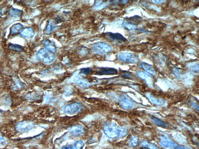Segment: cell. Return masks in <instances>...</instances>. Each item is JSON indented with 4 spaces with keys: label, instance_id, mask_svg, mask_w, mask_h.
<instances>
[{
    "label": "cell",
    "instance_id": "6da1fadb",
    "mask_svg": "<svg viewBox=\"0 0 199 149\" xmlns=\"http://www.w3.org/2000/svg\"><path fill=\"white\" fill-rule=\"evenodd\" d=\"M103 131L108 137L114 139L118 137L119 128L114 123L108 122L103 125Z\"/></svg>",
    "mask_w": 199,
    "mask_h": 149
},
{
    "label": "cell",
    "instance_id": "7a4b0ae2",
    "mask_svg": "<svg viewBox=\"0 0 199 149\" xmlns=\"http://www.w3.org/2000/svg\"><path fill=\"white\" fill-rule=\"evenodd\" d=\"M38 60L45 63H49L52 62L55 59L54 53L51 50L44 48L41 49L37 55Z\"/></svg>",
    "mask_w": 199,
    "mask_h": 149
},
{
    "label": "cell",
    "instance_id": "3957f363",
    "mask_svg": "<svg viewBox=\"0 0 199 149\" xmlns=\"http://www.w3.org/2000/svg\"><path fill=\"white\" fill-rule=\"evenodd\" d=\"M91 48L93 52L100 55L107 54L113 50L109 45L104 42H98L94 44L91 46Z\"/></svg>",
    "mask_w": 199,
    "mask_h": 149
},
{
    "label": "cell",
    "instance_id": "277c9868",
    "mask_svg": "<svg viewBox=\"0 0 199 149\" xmlns=\"http://www.w3.org/2000/svg\"><path fill=\"white\" fill-rule=\"evenodd\" d=\"M119 60L126 63H137L139 61V58L137 54L133 53L122 52L118 55Z\"/></svg>",
    "mask_w": 199,
    "mask_h": 149
},
{
    "label": "cell",
    "instance_id": "5b68a950",
    "mask_svg": "<svg viewBox=\"0 0 199 149\" xmlns=\"http://www.w3.org/2000/svg\"><path fill=\"white\" fill-rule=\"evenodd\" d=\"M34 124L32 121H22L16 124L15 129L18 132L23 133L31 130L34 128Z\"/></svg>",
    "mask_w": 199,
    "mask_h": 149
},
{
    "label": "cell",
    "instance_id": "8992f818",
    "mask_svg": "<svg viewBox=\"0 0 199 149\" xmlns=\"http://www.w3.org/2000/svg\"><path fill=\"white\" fill-rule=\"evenodd\" d=\"M82 109V105L80 103L75 102L66 105L64 108L63 111L66 114L73 115L80 113Z\"/></svg>",
    "mask_w": 199,
    "mask_h": 149
},
{
    "label": "cell",
    "instance_id": "52a82bcc",
    "mask_svg": "<svg viewBox=\"0 0 199 149\" xmlns=\"http://www.w3.org/2000/svg\"><path fill=\"white\" fill-rule=\"evenodd\" d=\"M105 36L107 39L116 43L122 44L127 41V39L121 34L118 33L106 32L105 34Z\"/></svg>",
    "mask_w": 199,
    "mask_h": 149
},
{
    "label": "cell",
    "instance_id": "ba28073f",
    "mask_svg": "<svg viewBox=\"0 0 199 149\" xmlns=\"http://www.w3.org/2000/svg\"><path fill=\"white\" fill-rule=\"evenodd\" d=\"M120 103L121 107L126 110L132 109L134 105V102L132 99L125 94L121 97Z\"/></svg>",
    "mask_w": 199,
    "mask_h": 149
},
{
    "label": "cell",
    "instance_id": "9c48e42d",
    "mask_svg": "<svg viewBox=\"0 0 199 149\" xmlns=\"http://www.w3.org/2000/svg\"><path fill=\"white\" fill-rule=\"evenodd\" d=\"M118 73V70L114 68L101 67L98 68L95 74L99 76L116 75Z\"/></svg>",
    "mask_w": 199,
    "mask_h": 149
},
{
    "label": "cell",
    "instance_id": "30bf717a",
    "mask_svg": "<svg viewBox=\"0 0 199 149\" xmlns=\"http://www.w3.org/2000/svg\"><path fill=\"white\" fill-rule=\"evenodd\" d=\"M69 131L73 136H82L85 133L84 128L81 125L73 126L69 128Z\"/></svg>",
    "mask_w": 199,
    "mask_h": 149
},
{
    "label": "cell",
    "instance_id": "8fae6325",
    "mask_svg": "<svg viewBox=\"0 0 199 149\" xmlns=\"http://www.w3.org/2000/svg\"><path fill=\"white\" fill-rule=\"evenodd\" d=\"M159 143L162 147L167 148H174L177 146L175 142L167 138H162Z\"/></svg>",
    "mask_w": 199,
    "mask_h": 149
},
{
    "label": "cell",
    "instance_id": "7c38bea8",
    "mask_svg": "<svg viewBox=\"0 0 199 149\" xmlns=\"http://www.w3.org/2000/svg\"><path fill=\"white\" fill-rule=\"evenodd\" d=\"M139 66L140 68L144 70L146 73L153 76H156V72L155 68L150 64L145 62H142L140 64Z\"/></svg>",
    "mask_w": 199,
    "mask_h": 149
},
{
    "label": "cell",
    "instance_id": "4fadbf2b",
    "mask_svg": "<svg viewBox=\"0 0 199 149\" xmlns=\"http://www.w3.org/2000/svg\"><path fill=\"white\" fill-rule=\"evenodd\" d=\"M145 96L149 100L150 102L151 103L157 105H162L165 103V101L164 99H161V98H156L150 93H146Z\"/></svg>",
    "mask_w": 199,
    "mask_h": 149
},
{
    "label": "cell",
    "instance_id": "5bb4252c",
    "mask_svg": "<svg viewBox=\"0 0 199 149\" xmlns=\"http://www.w3.org/2000/svg\"><path fill=\"white\" fill-rule=\"evenodd\" d=\"M21 36L26 38H31L34 35V31L31 27H26L22 28L20 32Z\"/></svg>",
    "mask_w": 199,
    "mask_h": 149
},
{
    "label": "cell",
    "instance_id": "9a60e30c",
    "mask_svg": "<svg viewBox=\"0 0 199 149\" xmlns=\"http://www.w3.org/2000/svg\"><path fill=\"white\" fill-rule=\"evenodd\" d=\"M73 81L76 84L80 85L83 87H88L91 85V84L86 79H83V78L79 76H75Z\"/></svg>",
    "mask_w": 199,
    "mask_h": 149
},
{
    "label": "cell",
    "instance_id": "2e32d148",
    "mask_svg": "<svg viewBox=\"0 0 199 149\" xmlns=\"http://www.w3.org/2000/svg\"><path fill=\"white\" fill-rule=\"evenodd\" d=\"M173 73L179 80H184L186 78V72L183 70L178 68H175L173 70Z\"/></svg>",
    "mask_w": 199,
    "mask_h": 149
},
{
    "label": "cell",
    "instance_id": "e0dca14e",
    "mask_svg": "<svg viewBox=\"0 0 199 149\" xmlns=\"http://www.w3.org/2000/svg\"><path fill=\"white\" fill-rule=\"evenodd\" d=\"M24 28V27L22 24L20 23H17V24H14L10 28V35H14L20 33L21 30Z\"/></svg>",
    "mask_w": 199,
    "mask_h": 149
},
{
    "label": "cell",
    "instance_id": "ac0fdd59",
    "mask_svg": "<svg viewBox=\"0 0 199 149\" xmlns=\"http://www.w3.org/2000/svg\"><path fill=\"white\" fill-rule=\"evenodd\" d=\"M46 48L51 50L52 52L54 53L57 51V47L55 44L52 41L50 40H45L43 42Z\"/></svg>",
    "mask_w": 199,
    "mask_h": 149
},
{
    "label": "cell",
    "instance_id": "d6986e66",
    "mask_svg": "<svg viewBox=\"0 0 199 149\" xmlns=\"http://www.w3.org/2000/svg\"><path fill=\"white\" fill-rule=\"evenodd\" d=\"M151 120L158 126L163 128H166L168 126V125L167 123L161 120L160 119L157 118L153 116H151Z\"/></svg>",
    "mask_w": 199,
    "mask_h": 149
},
{
    "label": "cell",
    "instance_id": "ffe728a7",
    "mask_svg": "<svg viewBox=\"0 0 199 149\" xmlns=\"http://www.w3.org/2000/svg\"><path fill=\"white\" fill-rule=\"evenodd\" d=\"M9 15L13 18L20 17L23 14L22 11L14 8H11L9 10Z\"/></svg>",
    "mask_w": 199,
    "mask_h": 149
},
{
    "label": "cell",
    "instance_id": "44dd1931",
    "mask_svg": "<svg viewBox=\"0 0 199 149\" xmlns=\"http://www.w3.org/2000/svg\"><path fill=\"white\" fill-rule=\"evenodd\" d=\"M187 67L193 73H199V64L196 62L188 63L186 65Z\"/></svg>",
    "mask_w": 199,
    "mask_h": 149
},
{
    "label": "cell",
    "instance_id": "7402d4cb",
    "mask_svg": "<svg viewBox=\"0 0 199 149\" xmlns=\"http://www.w3.org/2000/svg\"><path fill=\"white\" fill-rule=\"evenodd\" d=\"M140 147L144 148L149 149H159L158 147L156 144L153 143H150L148 141L144 140L140 142Z\"/></svg>",
    "mask_w": 199,
    "mask_h": 149
},
{
    "label": "cell",
    "instance_id": "603a6c76",
    "mask_svg": "<svg viewBox=\"0 0 199 149\" xmlns=\"http://www.w3.org/2000/svg\"><path fill=\"white\" fill-rule=\"evenodd\" d=\"M57 26L56 25L54 21L52 20H50L49 21L48 24L46 26L44 32V34L49 35L51 34L54 30L56 28Z\"/></svg>",
    "mask_w": 199,
    "mask_h": 149
},
{
    "label": "cell",
    "instance_id": "cb8c5ba5",
    "mask_svg": "<svg viewBox=\"0 0 199 149\" xmlns=\"http://www.w3.org/2000/svg\"><path fill=\"white\" fill-rule=\"evenodd\" d=\"M8 47L10 50L18 52H21L24 50V48L23 46L13 44L9 43L8 45Z\"/></svg>",
    "mask_w": 199,
    "mask_h": 149
},
{
    "label": "cell",
    "instance_id": "d4e9b609",
    "mask_svg": "<svg viewBox=\"0 0 199 149\" xmlns=\"http://www.w3.org/2000/svg\"><path fill=\"white\" fill-rule=\"evenodd\" d=\"M122 27L128 30H134L136 29L137 28V26L134 24H132V23L128 22L126 21H124L122 24Z\"/></svg>",
    "mask_w": 199,
    "mask_h": 149
},
{
    "label": "cell",
    "instance_id": "484cf974",
    "mask_svg": "<svg viewBox=\"0 0 199 149\" xmlns=\"http://www.w3.org/2000/svg\"><path fill=\"white\" fill-rule=\"evenodd\" d=\"M139 142V138L135 135H133L131 137L129 140V144L132 147L137 146Z\"/></svg>",
    "mask_w": 199,
    "mask_h": 149
},
{
    "label": "cell",
    "instance_id": "4316f807",
    "mask_svg": "<svg viewBox=\"0 0 199 149\" xmlns=\"http://www.w3.org/2000/svg\"><path fill=\"white\" fill-rule=\"evenodd\" d=\"M137 76L138 77H139L140 79H142V80H145L146 79L148 78L149 77L150 75L146 73V72H138L137 73Z\"/></svg>",
    "mask_w": 199,
    "mask_h": 149
},
{
    "label": "cell",
    "instance_id": "83f0119b",
    "mask_svg": "<svg viewBox=\"0 0 199 149\" xmlns=\"http://www.w3.org/2000/svg\"><path fill=\"white\" fill-rule=\"evenodd\" d=\"M128 133V130L125 127L119 128V134L118 137L119 138H122L126 136Z\"/></svg>",
    "mask_w": 199,
    "mask_h": 149
},
{
    "label": "cell",
    "instance_id": "f1b7e54d",
    "mask_svg": "<svg viewBox=\"0 0 199 149\" xmlns=\"http://www.w3.org/2000/svg\"><path fill=\"white\" fill-rule=\"evenodd\" d=\"M92 70L90 68H83L80 69V72L82 74L87 75L89 74L92 72Z\"/></svg>",
    "mask_w": 199,
    "mask_h": 149
},
{
    "label": "cell",
    "instance_id": "f546056e",
    "mask_svg": "<svg viewBox=\"0 0 199 149\" xmlns=\"http://www.w3.org/2000/svg\"><path fill=\"white\" fill-rule=\"evenodd\" d=\"M121 76L124 78L131 79L133 78V75L131 73L128 72L123 71L121 73Z\"/></svg>",
    "mask_w": 199,
    "mask_h": 149
},
{
    "label": "cell",
    "instance_id": "4dcf8cb0",
    "mask_svg": "<svg viewBox=\"0 0 199 149\" xmlns=\"http://www.w3.org/2000/svg\"><path fill=\"white\" fill-rule=\"evenodd\" d=\"M84 143L82 141H79L76 142L75 146L76 149H83L84 147Z\"/></svg>",
    "mask_w": 199,
    "mask_h": 149
},
{
    "label": "cell",
    "instance_id": "1f68e13d",
    "mask_svg": "<svg viewBox=\"0 0 199 149\" xmlns=\"http://www.w3.org/2000/svg\"><path fill=\"white\" fill-rule=\"evenodd\" d=\"M6 144V141L0 132V147H4Z\"/></svg>",
    "mask_w": 199,
    "mask_h": 149
},
{
    "label": "cell",
    "instance_id": "d6a6232c",
    "mask_svg": "<svg viewBox=\"0 0 199 149\" xmlns=\"http://www.w3.org/2000/svg\"><path fill=\"white\" fill-rule=\"evenodd\" d=\"M62 149H74V147L71 145H67L63 146Z\"/></svg>",
    "mask_w": 199,
    "mask_h": 149
},
{
    "label": "cell",
    "instance_id": "836d02e7",
    "mask_svg": "<svg viewBox=\"0 0 199 149\" xmlns=\"http://www.w3.org/2000/svg\"><path fill=\"white\" fill-rule=\"evenodd\" d=\"M152 2L155 3L161 4L165 2L166 1L164 0H155V1H152Z\"/></svg>",
    "mask_w": 199,
    "mask_h": 149
},
{
    "label": "cell",
    "instance_id": "e575fe53",
    "mask_svg": "<svg viewBox=\"0 0 199 149\" xmlns=\"http://www.w3.org/2000/svg\"><path fill=\"white\" fill-rule=\"evenodd\" d=\"M191 104H192V106H193V107L195 108V109H197V111H198L199 106H198V105H197V104L195 103V102H192Z\"/></svg>",
    "mask_w": 199,
    "mask_h": 149
},
{
    "label": "cell",
    "instance_id": "d590c367",
    "mask_svg": "<svg viewBox=\"0 0 199 149\" xmlns=\"http://www.w3.org/2000/svg\"><path fill=\"white\" fill-rule=\"evenodd\" d=\"M176 149H190L186 147H182V146H178Z\"/></svg>",
    "mask_w": 199,
    "mask_h": 149
},
{
    "label": "cell",
    "instance_id": "8d00e7d4",
    "mask_svg": "<svg viewBox=\"0 0 199 149\" xmlns=\"http://www.w3.org/2000/svg\"><path fill=\"white\" fill-rule=\"evenodd\" d=\"M129 2V1H121V3H122V4H126L127 3Z\"/></svg>",
    "mask_w": 199,
    "mask_h": 149
},
{
    "label": "cell",
    "instance_id": "74e56055",
    "mask_svg": "<svg viewBox=\"0 0 199 149\" xmlns=\"http://www.w3.org/2000/svg\"><path fill=\"white\" fill-rule=\"evenodd\" d=\"M0 55H1V51H0Z\"/></svg>",
    "mask_w": 199,
    "mask_h": 149
}]
</instances>
